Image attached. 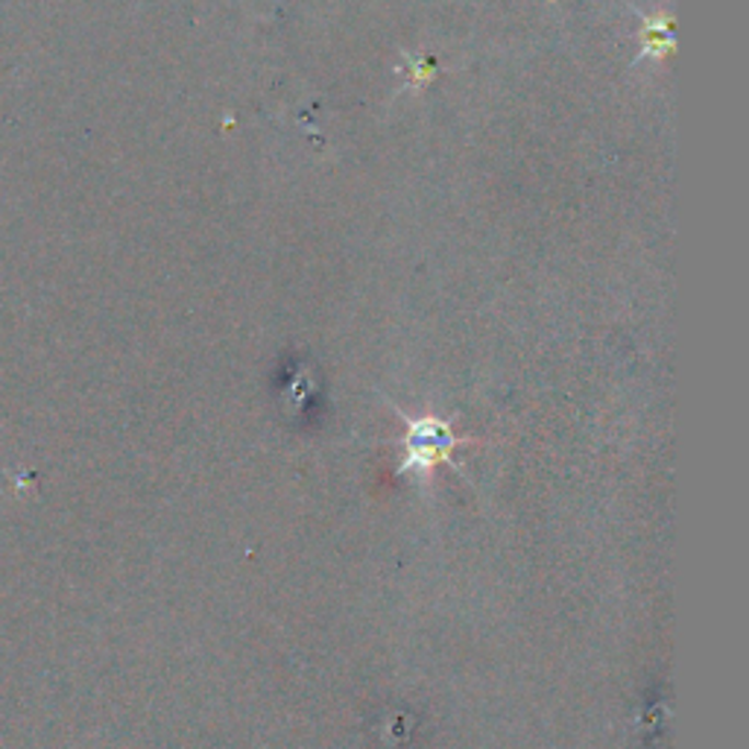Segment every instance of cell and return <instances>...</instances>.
Returning <instances> with one entry per match:
<instances>
[{"label":"cell","instance_id":"obj_1","mask_svg":"<svg viewBox=\"0 0 749 749\" xmlns=\"http://www.w3.org/2000/svg\"><path fill=\"white\" fill-rule=\"evenodd\" d=\"M451 442H454V437L448 434V428L442 422H416L411 430V460H416V463L422 465L434 463V460H442V457L448 454Z\"/></svg>","mask_w":749,"mask_h":749}]
</instances>
